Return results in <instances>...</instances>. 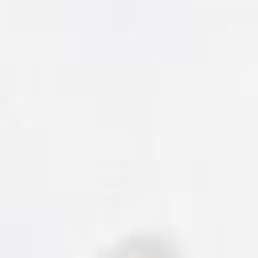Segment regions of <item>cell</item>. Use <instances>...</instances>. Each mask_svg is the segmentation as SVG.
<instances>
[{"instance_id": "6da1fadb", "label": "cell", "mask_w": 258, "mask_h": 258, "mask_svg": "<svg viewBox=\"0 0 258 258\" xmlns=\"http://www.w3.org/2000/svg\"><path fill=\"white\" fill-rule=\"evenodd\" d=\"M109 258H169V250H165L161 242H153V238H149V242H141V238H137V242L117 246Z\"/></svg>"}]
</instances>
